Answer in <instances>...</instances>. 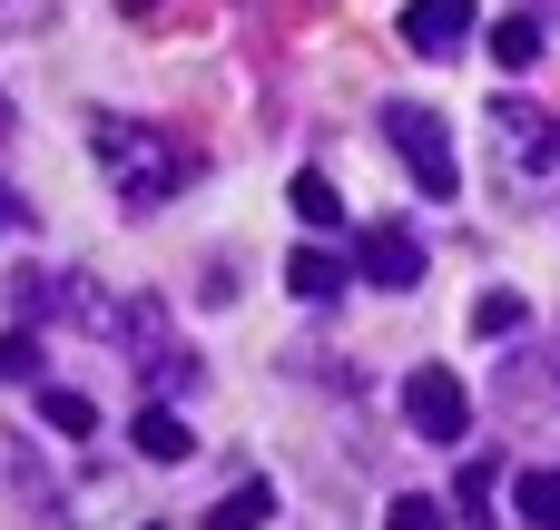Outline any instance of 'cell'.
Wrapping results in <instances>:
<instances>
[{
    "label": "cell",
    "instance_id": "11",
    "mask_svg": "<svg viewBox=\"0 0 560 530\" xmlns=\"http://www.w3.org/2000/svg\"><path fill=\"white\" fill-rule=\"evenodd\" d=\"M39 423H49V433H69V443H89V433H98V403H89V393H69V384H39Z\"/></svg>",
    "mask_w": 560,
    "mask_h": 530
},
{
    "label": "cell",
    "instance_id": "6",
    "mask_svg": "<svg viewBox=\"0 0 560 530\" xmlns=\"http://www.w3.org/2000/svg\"><path fill=\"white\" fill-rule=\"evenodd\" d=\"M354 266L384 285V295H413L423 285V246L404 236V226H364V246H354Z\"/></svg>",
    "mask_w": 560,
    "mask_h": 530
},
{
    "label": "cell",
    "instance_id": "21",
    "mask_svg": "<svg viewBox=\"0 0 560 530\" xmlns=\"http://www.w3.org/2000/svg\"><path fill=\"white\" fill-rule=\"evenodd\" d=\"M148 530H158V521H148Z\"/></svg>",
    "mask_w": 560,
    "mask_h": 530
},
{
    "label": "cell",
    "instance_id": "19",
    "mask_svg": "<svg viewBox=\"0 0 560 530\" xmlns=\"http://www.w3.org/2000/svg\"><path fill=\"white\" fill-rule=\"evenodd\" d=\"M20 226H30V207H20V197L0 187V236H20Z\"/></svg>",
    "mask_w": 560,
    "mask_h": 530
},
{
    "label": "cell",
    "instance_id": "17",
    "mask_svg": "<svg viewBox=\"0 0 560 530\" xmlns=\"http://www.w3.org/2000/svg\"><path fill=\"white\" fill-rule=\"evenodd\" d=\"M482 502H492V462H463V521H472Z\"/></svg>",
    "mask_w": 560,
    "mask_h": 530
},
{
    "label": "cell",
    "instance_id": "4",
    "mask_svg": "<svg viewBox=\"0 0 560 530\" xmlns=\"http://www.w3.org/2000/svg\"><path fill=\"white\" fill-rule=\"evenodd\" d=\"M404 423L423 433V443H472V393H463V374L453 364H413L404 374Z\"/></svg>",
    "mask_w": 560,
    "mask_h": 530
},
{
    "label": "cell",
    "instance_id": "5",
    "mask_svg": "<svg viewBox=\"0 0 560 530\" xmlns=\"http://www.w3.org/2000/svg\"><path fill=\"white\" fill-rule=\"evenodd\" d=\"M472 30H482V0H404V49L423 59H463Z\"/></svg>",
    "mask_w": 560,
    "mask_h": 530
},
{
    "label": "cell",
    "instance_id": "1",
    "mask_svg": "<svg viewBox=\"0 0 560 530\" xmlns=\"http://www.w3.org/2000/svg\"><path fill=\"white\" fill-rule=\"evenodd\" d=\"M89 148H98V167H108V187H118V207H167L187 177H197V157L167 138V128H138V118H118V108H98L89 118Z\"/></svg>",
    "mask_w": 560,
    "mask_h": 530
},
{
    "label": "cell",
    "instance_id": "12",
    "mask_svg": "<svg viewBox=\"0 0 560 530\" xmlns=\"http://www.w3.org/2000/svg\"><path fill=\"white\" fill-rule=\"evenodd\" d=\"M512 511L532 530H560V472H522V482H512Z\"/></svg>",
    "mask_w": 560,
    "mask_h": 530
},
{
    "label": "cell",
    "instance_id": "18",
    "mask_svg": "<svg viewBox=\"0 0 560 530\" xmlns=\"http://www.w3.org/2000/svg\"><path fill=\"white\" fill-rule=\"evenodd\" d=\"M49 20V0H0V30H39Z\"/></svg>",
    "mask_w": 560,
    "mask_h": 530
},
{
    "label": "cell",
    "instance_id": "22",
    "mask_svg": "<svg viewBox=\"0 0 560 530\" xmlns=\"http://www.w3.org/2000/svg\"><path fill=\"white\" fill-rule=\"evenodd\" d=\"M551 374H560V364H551Z\"/></svg>",
    "mask_w": 560,
    "mask_h": 530
},
{
    "label": "cell",
    "instance_id": "7",
    "mask_svg": "<svg viewBox=\"0 0 560 530\" xmlns=\"http://www.w3.org/2000/svg\"><path fill=\"white\" fill-rule=\"evenodd\" d=\"M128 443H138L148 462H187V452H197V433H187V423H177L167 403H138V423H128Z\"/></svg>",
    "mask_w": 560,
    "mask_h": 530
},
{
    "label": "cell",
    "instance_id": "15",
    "mask_svg": "<svg viewBox=\"0 0 560 530\" xmlns=\"http://www.w3.org/2000/svg\"><path fill=\"white\" fill-rule=\"evenodd\" d=\"M0 384H39V334H30V325L0 334Z\"/></svg>",
    "mask_w": 560,
    "mask_h": 530
},
{
    "label": "cell",
    "instance_id": "9",
    "mask_svg": "<svg viewBox=\"0 0 560 530\" xmlns=\"http://www.w3.org/2000/svg\"><path fill=\"white\" fill-rule=\"evenodd\" d=\"M266 521H276V482H256V472H246V482L207 511V530H266Z\"/></svg>",
    "mask_w": 560,
    "mask_h": 530
},
{
    "label": "cell",
    "instance_id": "10",
    "mask_svg": "<svg viewBox=\"0 0 560 530\" xmlns=\"http://www.w3.org/2000/svg\"><path fill=\"white\" fill-rule=\"evenodd\" d=\"M541 49H551V39H541V20H532V10L492 20V59H502V69H541Z\"/></svg>",
    "mask_w": 560,
    "mask_h": 530
},
{
    "label": "cell",
    "instance_id": "20",
    "mask_svg": "<svg viewBox=\"0 0 560 530\" xmlns=\"http://www.w3.org/2000/svg\"><path fill=\"white\" fill-rule=\"evenodd\" d=\"M118 10H158V0H118Z\"/></svg>",
    "mask_w": 560,
    "mask_h": 530
},
{
    "label": "cell",
    "instance_id": "13",
    "mask_svg": "<svg viewBox=\"0 0 560 530\" xmlns=\"http://www.w3.org/2000/svg\"><path fill=\"white\" fill-rule=\"evenodd\" d=\"M522 325H532V305H522L512 285H492V295L472 305V334H522Z\"/></svg>",
    "mask_w": 560,
    "mask_h": 530
},
{
    "label": "cell",
    "instance_id": "14",
    "mask_svg": "<svg viewBox=\"0 0 560 530\" xmlns=\"http://www.w3.org/2000/svg\"><path fill=\"white\" fill-rule=\"evenodd\" d=\"M295 216H305V226H345V197H335V187L305 167V177H295Z\"/></svg>",
    "mask_w": 560,
    "mask_h": 530
},
{
    "label": "cell",
    "instance_id": "16",
    "mask_svg": "<svg viewBox=\"0 0 560 530\" xmlns=\"http://www.w3.org/2000/svg\"><path fill=\"white\" fill-rule=\"evenodd\" d=\"M384 521H394V530H443V502H433V492H404Z\"/></svg>",
    "mask_w": 560,
    "mask_h": 530
},
{
    "label": "cell",
    "instance_id": "2",
    "mask_svg": "<svg viewBox=\"0 0 560 530\" xmlns=\"http://www.w3.org/2000/svg\"><path fill=\"white\" fill-rule=\"evenodd\" d=\"M492 157H502V187L532 197L560 177V118H541L532 98H492Z\"/></svg>",
    "mask_w": 560,
    "mask_h": 530
},
{
    "label": "cell",
    "instance_id": "3",
    "mask_svg": "<svg viewBox=\"0 0 560 530\" xmlns=\"http://www.w3.org/2000/svg\"><path fill=\"white\" fill-rule=\"evenodd\" d=\"M384 138H394V157L413 167V187H423V197H453V187H463V157H453V138H443V118H433V108L394 98V108H384Z\"/></svg>",
    "mask_w": 560,
    "mask_h": 530
},
{
    "label": "cell",
    "instance_id": "8",
    "mask_svg": "<svg viewBox=\"0 0 560 530\" xmlns=\"http://www.w3.org/2000/svg\"><path fill=\"white\" fill-rule=\"evenodd\" d=\"M285 285H295V305H335V295H345V266H335L325 246H295V256H285Z\"/></svg>",
    "mask_w": 560,
    "mask_h": 530
}]
</instances>
